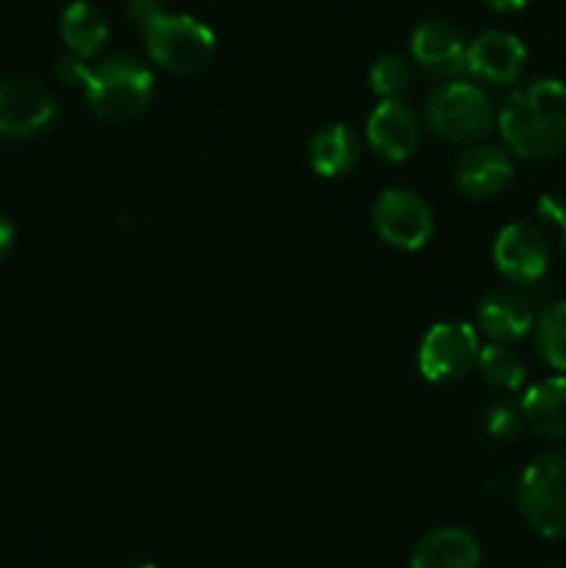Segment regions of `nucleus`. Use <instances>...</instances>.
Masks as SVG:
<instances>
[{
  "instance_id": "7ed1b4c3",
  "label": "nucleus",
  "mask_w": 566,
  "mask_h": 568,
  "mask_svg": "<svg viewBox=\"0 0 566 568\" xmlns=\"http://www.w3.org/2000/svg\"><path fill=\"white\" fill-rule=\"evenodd\" d=\"M155 78L150 67L133 55H111L100 61L87 83V100L105 122L137 120L153 100Z\"/></svg>"
},
{
  "instance_id": "412c9836",
  "label": "nucleus",
  "mask_w": 566,
  "mask_h": 568,
  "mask_svg": "<svg viewBox=\"0 0 566 568\" xmlns=\"http://www.w3.org/2000/svg\"><path fill=\"white\" fill-rule=\"evenodd\" d=\"M411 64L403 55H381L370 70V87L381 100L403 98L411 89Z\"/></svg>"
},
{
  "instance_id": "5701e85b",
  "label": "nucleus",
  "mask_w": 566,
  "mask_h": 568,
  "mask_svg": "<svg viewBox=\"0 0 566 568\" xmlns=\"http://www.w3.org/2000/svg\"><path fill=\"white\" fill-rule=\"evenodd\" d=\"M89 75H92V67H87V59H78V55H61L55 61V78H59L64 87H83L87 89Z\"/></svg>"
},
{
  "instance_id": "4be33fe9",
  "label": "nucleus",
  "mask_w": 566,
  "mask_h": 568,
  "mask_svg": "<svg viewBox=\"0 0 566 568\" xmlns=\"http://www.w3.org/2000/svg\"><path fill=\"white\" fill-rule=\"evenodd\" d=\"M519 422H522V410L511 408V405H492V408L486 410V430L492 433L494 438H499V442H508V438H514L516 433H519Z\"/></svg>"
},
{
  "instance_id": "f257e3e1",
  "label": "nucleus",
  "mask_w": 566,
  "mask_h": 568,
  "mask_svg": "<svg viewBox=\"0 0 566 568\" xmlns=\"http://www.w3.org/2000/svg\"><path fill=\"white\" fill-rule=\"evenodd\" d=\"M505 148L525 161H547L566 150V83L527 78L505 94L497 111Z\"/></svg>"
},
{
  "instance_id": "0eeeda50",
  "label": "nucleus",
  "mask_w": 566,
  "mask_h": 568,
  "mask_svg": "<svg viewBox=\"0 0 566 568\" xmlns=\"http://www.w3.org/2000/svg\"><path fill=\"white\" fill-rule=\"evenodd\" d=\"M372 225L375 233L394 250L425 247L433 233V211L420 192L405 186L383 189L372 205Z\"/></svg>"
},
{
  "instance_id": "aec40b11",
  "label": "nucleus",
  "mask_w": 566,
  "mask_h": 568,
  "mask_svg": "<svg viewBox=\"0 0 566 568\" xmlns=\"http://www.w3.org/2000/svg\"><path fill=\"white\" fill-rule=\"evenodd\" d=\"M475 366L494 388H503V392H519L527 381L525 361L508 344L492 342L481 347Z\"/></svg>"
},
{
  "instance_id": "39448f33",
  "label": "nucleus",
  "mask_w": 566,
  "mask_h": 568,
  "mask_svg": "<svg viewBox=\"0 0 566 568\" xmlns=\"http://www.w3.org/2000/svg\"><path fill=\"white\" fill-rule=\"evenodd\" d=\"M522 519L544 538H566V453L538 455L519 477Z\"/></svg>"
},
{
  "instance_id": "bb28decb",
  "label": "nucleus",
  "mask_w": 566,
  "mask_h": 568,
  "mask_svg": "<svg viewBox=\"0 0 566 568\" xmlns=\"http://www.w3.org/2000/svg\"><path fill=\"white\" fill-rule=\"evenodd\" d=\"M483 3H486L488 9L503 11V14H508V11H519V9H525L527 0H483Z\"/></svg>"
},
{
  "instance_id": "2eb2a0df",
  "label": "nucleus",
  "mask_w": 566,
  "mask_h": 568,
  "mask_svg": "<svg viewBox=\"0 0 566 568\" xmlns=\"http://www.w3.org/2000/svg\"><path fill=\"white\" fill-rule=\"evenodd\" d=\"M477 538L464 527H436L411 552V568H481Z\"/></svg>"
},
{
  "instance_id": "9d476101",
  "label": "nucleus",
  "mask_w": 566,
  "mask_h": 568,
  "mask_svg": "<svg viewBox=\"0 0 566 568\" xmlns=\"http://www.w3.org/2000/svg\"><path fill=\"white\" fill-rule=\"evenodd\" d=\"M422 122L403 98H388L372 109L366 120V142L383 161L411 159L420 148Z\"/></svg>"
},
{
  "instance_id": "c85d7f7f",
  "label": "nucleus",
  "mask_w": 566,
  "mask_h": 568,
  "mask_svg": "<svg viewBox=\"0 0 566 568\" xmlns=\"http://www.w3.org/2000/svg\"><path fill=\"white\" fill-rule=\"evenodd\" d=\"M560 255H564L566 261V225H564V236H560Z\"/></svg>"
},
{
  "instance_id": "f8f14e48",
  "label": "nucleus",
  "mask_w": 566,
  "mask_h": 568,
  "mask_svg": "<svg viewBox=\"0 0 566 568\" xmlns=\"http://www.w3.org/2000/svg\"><path fill=\"white\" fill-rule=\"evenodd\" d=\"M455 186L472 200H492L514 181V153L499 144H472L455 161Z\"/></svg>"
},
{
  "instance_id": "cd10ccee",
  "label": "nucleus",
  "mask_w": 566,
  "mask_h": 568,
  "mask_svg": "<svg viewBox=\"0 0 566 568\" xmlns=\"http://www.w3.org/2000/svg\"><path fill=\"white\" fill-rule=\"evenodd\" d=\"M120 568H159V566L150 564V560H144V558H133V560H125Z\"/></svg>"
},
{
  "instance_id": "b1692460",
  "label": "nucleus",
  "mask_w": 566,
  "mask_h": 568,
  "mask_svg": "<svg viewBox=\"0 0 566 568\" xmlns=\"http://www.w3.org/2000/svg\"><path fill=\"white\" fill-rule=\"evenodd\" d=\"M536 211L542 220L553 222V225H566V203L560 197H555V194H542V200L536 203Z\"/></svg>"
},
{
  "instance_id": "6ab92c4d",
  "label": "nucleus",
  "mask_w": 566,
  "mask_h": 568,
  "mask_svg": "<svg viewBox=\"0 0 566 568\" xmlns=\"http://www.w3.org/2000/svg\"><path fill=\"white\" fill-rule=\"evenodd\" d=\"M533 336L544 364L555 372H566V300H555L536 316Z\"/></svg>"
},
{
  "instance_id": "f03ea898",
  "label": "nucleus",
  "mask_w": 566,
  "mask_h": 568,
  "mask_svg": "<svg viewBox=\"0 0 566 568\" xmlns=\"http://www.w3.org/2000/svg\"><path fill=\"white\" fill-rule=\"evenodd\" d=\"M425 122L444 142L472 144L492 131L497 122V109L483 87L464 78H453V81L438 83L427 94Z\"/></svg>"
},
{
  "instance_id": "4468645a",
  "label": "nucleus",
  "mask_w": 566,
  "mask_h": 568,
  "mask_svg": "<svg viewBox=\"0 0 566 568\" xmlns=\"http://www.w3.org/2000/svg\"><path fill=\"white\" fill-rule=\"evenodd\" d=\"M536 325V311L525 294L514 288H497L477 305V331L497 344H514Z\"/></svg>"
},
{
  "instance_id": "ddd939ff",
  "label": "nucleus",
  "mask_w": 566,
  "mask_h": 568,
  "mask_svg": "<svg viewBox=\"0 0 566 568\" xmlns=\"http://www.w3.org/2000/svg\"><path fill=\"white\" fill-rule=\"evenodd\" d=\"M411 55L416 67L433 78L453 81L466 72V42L455 26L444 20H425L411 33Z\"/></svg>"
},
{
  "instance_id": "393cba45",
  "label": "nucleus",
  "mask_w": 566,
  "mask_h": 568,
  "mask_svg": "<svg viewBox=\"0 0 566 568\" xmlns=\"http://www.w3.org/2000/svg\"><path fill=\"white\" fill-rule=\"evenodd\" d=\"M125 9L139 26H144V22H150L153 17H159L161 11H166L164 0H125Z\"/></svg>"
},
{
  "instance_id": "c756f323",
  "label": "nucleus",
  "mask_w": 566,
  "mask_h": 568,
  "mask_svg": "<svg viewBox=\"0 0 566 568\" xmlns=\"http://www.w3.org/2000/svg\"><path fill=\"white\" fill-rule=\"evenodd\" d=\"M553 568H566V566H553Z\"/></svg>"
},
{
  "instance_id": "423d86ee",
  "label": "nucleus",
  "mask_w": 566,
  "mask_h": 568,
  "mask_svg": "<svg viewBox=\"0 0 566 568\" xmlns=\"http://www.w3.org/2000/svg\"><path fill=\"white\" fill-rule=\"evenodd\" d=\"M477 353H481V338L475 327L458 320H444L422 336L416 364L425 381L455 383L475 369Z\"/></svg>"
},
{
  "instance_id": "9b49d317",
  "label": "nucleus",
  "mask_w": 566,
  "mask_h": 568,
  "mask_svg": "<svg viewBox=\"0 0 566 568\" xmlns=\"http://www.w3.org/2000/svg\"><path fill=\"white\" fill-rule=\"evenodd\" d=\"M527 50L511 31H486L466 44V72L488 87H505L522 75Z\"/></svg>"
},
{
  "instance_id": "20e7f679",
  "label": "nucleus",
  "mask_w": 566,
  "mask_h": 568,
  "mask_svg": "<svg viewBox=\"0 0 566 568\" xmlns=\"http://www.w3.org/2000/svg\"><path fill=\"white\" fill-rule=\"evenodd\" d=\"M142 31L150 59L172 75H194L205 70L216 53L214 31L192 14L161 11L144 22Z\"/></svg>"
},
{
  "instance_id": "1a4fd4ad",
  "label": "nucleus",
  "mask_w": 566,
  "mask_h": 568,
  "mask_svg": "<svg viewBox=\"0 0 566 568\" xmlns=\"http://www.w3.org/2000/svg\"><path fill=\"white\" fill-rule=\"evenodd\" d=\"M55 120V100L42 83L31 78L0 81V136L31 139Z\"/></svg>"
},
{
  "instance_id": "6e6552de",
  "label": "nucleus",
  "mask_w": 566,
  "mask_h": 568,
  "mask_svg": "<svg viewBox=\"0 0 566 568\" xmlns=\"http://www.w3.org/2000/svg\"><path fill=\"white\" fill-rule=\"evenodd\" d=\"M494 266L514 286H533L549 270L547 236L530 222H511L494 239Z\"/></svg>"
},
{
  "instance_id": "dca6fc26",
  "label": "nucleus",
  "mask_w": 566,
  "mask_h": 568,
  "mask_svg": "<svg viewBox=\"0 0 566 568\" xmlns=\"http://www.w3.org/2000/svg\"><path fill=\"white\" fill-rule=\"evenodd\" d=\"M522 419L549 442H566V375L533 383L522 397Z\"/></svg>"
},
{
  "instance_id": "a878e982",
  "label": "nucleus",
  "mask_w": 566,
  "mask_h": 568,
  "mask_svg": "<svg viewBox=\"0 0 566 568\" xmlns=\"http://www.w3.org/2000/svg\"><path fill=\"white\" fill-rule=\"evenodd\" d=\"M11 247H14V225L9 216L0 214V261L11 253Z\"/></svg>"
},
{
  "instance_id": "f3484780",
  "label": "nucleus",
  "mask_w": 566,
  "mask_h": 568,
  "mask_svg": "<svg viewBox=\"0 0 566 568\" xmlns=\"http://www.w3.org/2000/svg\"><path fill=\"white\" fill-rule=\"evenodd\" d=\"M361 159V136L344 122L320 128L309 142V161L316 175L338 178L347 175Z\"/></svg>"
},
{
  "instance_id": "a211bd4d",
  "label": "nucleus",
  "mask_w": 566,
  "mask_h": 568,
  "mask_svg": "<svg viewBox=\"0 0 566 568\" xmlns=\"http://www.w3.org/2000/svg\"><path fill=\"white\" fill-rule=\"evenodd\" d=\"M61 39L78 59H94L109 42V20L89 0H75L61 14Z\"/></svg>"
}]
</instances>
